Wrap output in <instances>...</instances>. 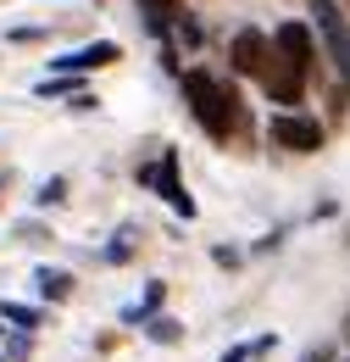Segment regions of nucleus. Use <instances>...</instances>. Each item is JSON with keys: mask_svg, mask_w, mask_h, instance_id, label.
<instances>
[{"mask_svg": "<svg viewBox=\"0 0 350 362\" xmlns=\"http://www.w3.org/2000/svg\"><path fill=\"white\" fill-rule=\"evenodd\" d=\"M272 50H278L284 62H295L301 73H311V28L306 23H284V28L272 34Z\"/></svg>", "mask_w": 350, "mask_h": 362, "instance_id": "nucleus-8", "label": "nucleus"}, {"mask_svg": "<svg viewBox=\"0 0 350 362\" xmlns=\"http://www.w3.org/2000/svg\"><path fill=\"white\" fill-rule=\"evenodd\" d=\"M40 296H44V301H67V296H73V273L40 268Z\"/></svg>", "mask_w": 350, "mask_h": 362, "instance_id": "nucleus-10", "label": "nucleus"}, {"mask_svg": "<svg viewBox=\"0 0 350 362\" xmlns=\"http://www.w3.org/2000/svg\"><path fill=\"white\" fill-rule=\"evenodd\" d=\"M0 189H6V173H0Z\"/></svg>", "mask_w": 350, "mask_h": 362, "instance_id": "nucleus-19", "label": "nucleus"}, {"mask_svg": "<svg viewBox=\"0 0 350 362\" xmlns=\"http://www.w3.org/2000/svg\"><path fill=\"white\" fill-rule=\"evenodd\" d=\"M228 62H234V73H245V78L262 84L267 73H272V34H262V28H239V34L228 40Z\"/></svg>", "mask_w": 350, "mask_h": 362, "instance_id": "nucleus-3", "label": "nucleus"}, {"mask_svg": "<svg viewBox=\"0 0 350 362\" xmlns=\"http://www.w3.org/2000/svg\"><path fill=\"white\" fill-rule=\"evenodd\" d=\"M262 90L278 100V106H301V95H306V73L295 67V62H284L278 50H272V73L262 78Z\"/></svg>", "mask_w": 350, "mask_h": 362, "instance_id": "nucleus-6", "label": "nucleus"}, {"mask_svg": "<svg viewBox=\"0 0 350 362\" xmlns=\"http://www.w3.org/2000/svg\"><path fill=\"white\" fill-rule=\"evenodd\" d=\"M0 317H6V323H17V329H40V323H44L40 307H23V301H0Z\"/></svg>", "mask_w": 350, "mask_h": 362, "instance_id": "nucleus-12", "label": "nucleus"}, {"mask_svg": "<svg viewBox=\"0 0 350 362\" xmlns=\"http://www.w3.org/2000/svg\"><path fill=\"white\" fill-rule=\"evenodd\" d=\"M106 62H117V45H111V40H95V45H84V50L56 56V73H61V78H78V73H95V67H106Z\"/></svg>", "mask_w": 350, "mask_h": 362, "instance_id": "nucleus-7", "label": "nucleus"}, {"mask_svg": "<svg viewBox=\"0 0 350 362\" xmlns=\"http://www.w3.org/2000/svg\"><path fill=\"white\" fill-rule=\"evenodd\" d=\"M306 362H334V351H311V357Z\"/></svg>", "mask_w": 350, "mask_h": 362, "instance_id": "nucleus-18", "label": "nucleus"}, {"mask_svg": "<svg viewBox=\"0 0 350 362\" xmlns=\"http://www.w3.org/2000/svg\"><path fill=\"white\" fill-rule=\"evenodd\" d=\"M162 296H167V284H150V290H145V296H139V301H133V307H128L123 317H128V323H145V317L162 307Z\"/></svg>", "mask_w": 350, "mask_h": 362, "instance_id": "nucleus-13", "label": "nucleus"}, {"mask_svg": "<svg viewBox=\"0 0 350 362\" xmlns=\"http://www.w3.org/2000/svg\"><path fill=\"white\" fill-rule=\"evenodd\" d=\"M139 17H145V28H150V34L167 45V34H173L189 11H183V0H139Z\"/></svg>", "mask_w": 350, "mask_h": 362, "instance_id": "nucleus-9", "label": "nucleus"}, {"mask_svg": "<svg viewBox=\"0 0 350 362\" xmlns=\"http://www.w3.org/2000/svg\"><path fill=\"white\" fill-rule=\"evenodd\" d=\"M145 334H150L156 346H178V340H183V323H178V317H145Z\"/></svg>", "mask_w": 350, "mask_h": 362, "instance_id": "nucleus-11", "label": "nucleus"}, {"mask_svg": "<svg viewBox=\"0 0 350 362\" xmlns=\"http://www.w3.org/2000/svg\"><path fill=\"white\" fill-rule=\"evenodd\" d=\"M306 11H311V28L322 34L328 56L339 62V73H345V84H350V17H345V6L339 0H306Z\"/></svg>", "mask_w": 350, "mask_h": 362, "instance_id": "nucleus-2", "label": "nucleus"}, {"mask_svg": "<svg viewBox=\"0 0 350 362\" xmlns=\"http://www.w3.org/2000/svg\"><path fill=\"white\" fill-rule=\"evenodd\" d=\"M183 100H189V117L206 129L212 139H234L239 134V95L217 84L212 73H183Z\"/></svg>", "mask_w": 350, "mask_h": 362, "instance_id": "nucleus-1", "label": "nucleus"}, {"mask_svg": "<svg viewBox=\"0 0 350 362\" xmlns=\"http://www.w3.org/2000/svg\"><path fill=\"white\" fill-rule=\"evenodd\" d=\"M145 179L156 184V195L173 206L178 218H195V195H189V184H183V162H178V151H162V162L145 168Z\"/></svg>", "mask_w": 350, "mask_h": 362, "instance_id": "nucleus-4", "label": "nucleus"}, {"mask_svg": "<svg viewBox=\"0 0 350 362\" xmlns=\"http://www.w3.org/2000/svg\"><path fill=\"white\" fill-rule=\"evenodd\" d=\"M106 257H111V262H128V257H133V245H123V240H111V245H106Z\"/></svg>", "mask_w": 350, "mask_h": 362, "instance_id": "nucleus-17", "label": "nucleus"}, {"mask_svg": "<svg viewBox=\"0 0 350 362\" xmlns=\"http://www.w3.org/2000/svg\"><path fill=\"white\" fill-rule=\"evenodd\" d=\"M345 362H350V357H345Z\"/></svg>", "mask_w": 350, "mask_h": 362, "instance_id": "nucleus-21", "label": "nucleus"}, {"mask_svg": "<svg viewBox=\"0 0 350 362\" xmlns=\"http://www.w3.org/2000/svg\"><path fill=\"white\" fill-rule=\"evenodd\" d=\"M67 201V179H44V189H40V206H61Z\"/></svg>", "mask_w": 350, "mask_h": 362, "instance_id": "nucleus-15", "label": "nucleus"}, {"mask_svg": "<svg viewBox=\"0 0 350 362\" xmlns=\"http://www.w3.org/2000/svg\"><path fill=\"white\" fill-rule=\"evenodd\" d=\"M267 351H272V340H256V346L245 340V346H234V351H228L222 362H251V357H267Z\"/></svg>", "mask_w": 350, "mask_h": 362, "instance_id": "nucleus-14", "label": "nucleus"}, {"mask_svg": "<svg viewBox=\"0 0 350 362\" xmlns=\"http://www.w3.org/2000/svg\"><path fill=\"white\" fill-rule=\"evenodd\" d=\"M173 34H178V40H183V45H200V40H206V34H200V23H195V17H183V23H178Z\"/></svg>", "mask_w": 350, "mask_h": 362, "instance_id": "nucleus-16", "label": "nucleus"}, {"mask_svg": "<svg viewBox=\"0 0 350 362\" xmlns=\"http://www.w3.org/2000/svg\"><path fill=\"white\" fill-rule=\"evenodd\" d=\"M272 139L295 156H311V151H322V123H311L301 112H284V117H272Z\"/></svg>", "mask_w": 350, "mask_h": 362, "instance_id": "nucleus-5", "label": "nucleus"}, {"mask_svg": "<svg viewBox=\"0 0 350 362\" xmlns=\"http://www.w3.org/2000/svg\"><path fill=\"white\" fill-rule=\"evenodd\" d=\"M0 362H6V357H0Z\"/></svg>", "mask_w": 350, "mask_h": 362, "instance_id": "nucleus-20", "label": "nucleus"}]
</instances>
